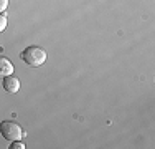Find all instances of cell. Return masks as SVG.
<instances>
[{
    "mask_svg": "<svg viewBox=\"0 0 155 149\" xmlns=\"http://www.w3.org/2000/svg\"><path fill=\"white\" fill-rule=\"evenodd\" d=\"M5 28H7V17L0 13V33H2Z\"/></svg>",
    "mask_w": 155,
    "mask_h": 149,
    "instance_id": "cell-6",
    "label": "cell"
},
{
    "mask_svg": "<svg viewBox=\"0 0 155 149\" xmlns=\"http://www.w3.org/2000/svg\"><path fill=\"white\" fill-rule=\"evenodd\" d=\"M13 68H15V66L12 65V61H10L8 58L0 57V78H5V76L13 74Z\"/></svg>",
    "mask_w": 155,
    "mask_h": 149,
    "instance_id": "cell-4",
    "label": "cell"
},
{
    "mask_svg": "<svg viewBox=\"0 0 155 149\" xmlns=\"http://www.w3.org/2000/svg\"><path fill=\"white\" fill-rule=\"evenodd\" d=\"M0 133H2V136L5 137L7 141H21L25 136H27V133H23V129H21L20 124H17V123L13 121H3L0 123Z\"/></svg>",
    "mask_w": 155,
    "mask_h": 149,
    "instance_id": "cell-2",
    "label": "cell"
},
{
    "mask_svg": "<svg viewBox=\"0 0 155 149\" xmlns=\"http://www.w3.org/2000/svg\"><path fill=\"white\" fill-rule=\"evenodd\" d=\"M7 7H8V0H0V13L5 12Z\"/></svg>",
    "mask_w": 155,
    "mask_h": 149,
    "instance_id": "cell-7",
    "label": "cell"
},
{
    "mask_svg": "<svg viewBox=\"0 0 155 149\" xmlns=\"http://www.w3.org/2000/svg\"><path fill=\"white\" fill-rule=\"evenodd\" d=\"M20 58L27 63L28 66H41L46 61V51L40 47H27L20 53Z\"/></svg>",
    "mask_w": 155,
    "mask_h": 149,
    "instance_id": "cell-1",
    "label": "cell"
},
{
    "mask_svg": "<svg viewBox=\"0 0 155 149\" xmlns=\"http://www.w3.org/2000/svg\"><path fill=\"white\" fill-rule=\"evenodd\" d=\"M2 86H3V89H5L7 93H10V95H15V93H18L20 91V80L18 78H15V76H5L3 78V81H2Z\"/></svg>",
    "mask_w": 155,
    "mask_h": 149,
    "instance_id": "cell-3",
    "label": "cell"
},
{
    "mask_svg": "<svg viewBox=\"0 0 155 149\" xmlns=\"http://www.w3.org/2000/svg\"><path fill=\"white\" fill-rule=\"evenodd\" d=\"M10 149H25V144L21 143V141H12Z\"/></svg>",
    "mask_w": 155,
    "mask_h": 149,
    "instance_id": "cell-5",
    "label": "cell"
}]
</instances>
